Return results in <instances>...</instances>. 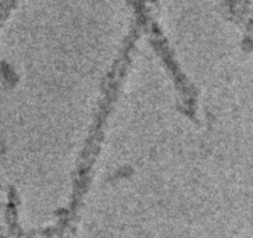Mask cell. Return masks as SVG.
<instances>
[{
  "label": "cell",
  "mask_w": 253,
  "mask_h": 238,
  "mask_svg": "<svg viewBox=\"0 0 253 238\" xmlns=\"http://www.w3.org/2000/svg\"><path fill=\"white\" fill-rule=\"evenodd\" d=\"M6 1H7V0H1V3H6Z\"/></svg>",
  "instance_id": "cell-1"
},
{
  "label": "cell",
  "mask_w": 253,
  "mask_h": 238,
  "mask_svg": "<svg viewBox=\"0 0 253 238\" xmlns=\"http://www.w3.org/2000/svg\"><path fill=\"white\" fill-rule=\"evenodd\" d=\"M138 1H141V3H143V1H145V0H138Z\"/></svg>",
  "instance_id": "cell-2"
}]
</instances>
